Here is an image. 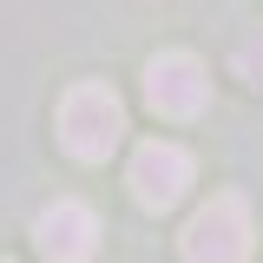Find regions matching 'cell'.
I'll list each match as a JSON object with an SVG mask.
<instances>
[{
	"label": "cell",
	"mask_w": 263,
	"mask_h": 263,
	"mask_svg": "<svg viewBox=\"0 0 263 263\" xmlns=\"http://www.w3.org/2000/svg\"><path fill=\"white\" fill-rule=\"evenodd\" d=\"M145 99L158 119H197L211 105V72L197 53H152L145 60Z\"/></svg>",
	"instance_id": "3957f363"
},
{
	"label": "cell",
	"mask_w": 263,
	"mask_h": 263,
	"mask_svg": "<svg viewBox=\"0 0 263 263\" xmlns=\"http://www.w3.org/2000/svg\"><path fill=\"white\" fill-rule=\"evenodd\" d=\"M197 164L184 145H171V138H145L138 152H132V197L145 204V211H171L178 197L191 191Z\"/></svg>",
	"instance_id": "277c9868"
},
{
	"label": "cell",
	"mask_w": 263,
	"mask_h": 263,
	"mask_svg": "<svg viewBox=\"0 0 263 263\" xmlns=\"http://www.w3.org/2000/svg\"><path fill=\"white\" fill-rule=\"evenodd\" d=\"M250 204L237 191H217L211 204H197L184 224V263H250Z\"/></svg>",
	"instance_id": "7a4b0ae2"
},
{
	"label": "cell",
	"mask_w": 263,
	"mask_h": 263,
	"mask_svg": "<svg viewBox=\"0 0 263 263\" xmlns=\"http://www.w3.org/2000/svg\"><path fill=\"white\" fill-rule=\"evenodd\" d=\"M125 138V105L112 86H72L60 105V145L79 164H105Z\"/></svg>",
	"instance_id": "6da1fadb"
},
{
	"label": "cell",
	"mask_w": 263,
	"mask_h": 263,
	"mask_svg": "<svg viewBox=\"0 0 263 263\" xmlns=\"http://www.w3.org/2000/svg\"><path fill=\"white\" fill-rule=\"evenodd\" d=\"M0 263H13V257H0Z\"/></svg>",
	"instance_id": "52a82bcc"
},
{
	"label": "cell",
	"mask_w": 263,
	"mask_h": 263,
	"mask_svg": "<svg viewBox=\"0 0 263 263\" xmlns=\"http://www.w3.org/2000/svg\"><path fill=\"white\" fill-rule=\"evenodd\" d=\"M237 72H243V79H257V86H263V33L250 40V46H237Z\"/></svg>",
	"instance_id": "8992f818"
},
{
	"label": "cell",
	"mask_w": 263,
	"mask_h": 263,
	"mask_svg": "<svg viewBox=\"0 0 263 263\" xmlns=\"http://www.w3.org/2000/svg\"><path fill=\"white\" fill-rule=\"evenodd\" d=\"M33 237H40L46 263H86V257L99 250V217L79 204V197H60V204H46V211H40Z\"/></svg>",
	"instance_id": "5b68a950"
}]
</instances>
